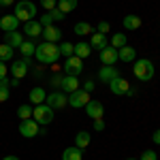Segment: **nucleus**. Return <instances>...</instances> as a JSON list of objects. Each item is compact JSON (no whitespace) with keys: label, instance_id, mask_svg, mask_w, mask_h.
Wrapping results in <instances>:
<instances>
[{"label":"nucleus","instance_id":"obj_1","mask_svg":"<svg viewBox=\"0 0 160 160\" xmlns=\"http://www.w3.org/2000/svg\"><path fill=\"white\" fill-rule=\"evenodd\" d=\"M34 58H37L41 64H53V62L60 58V49H58V43H47V41H43L41 45H37Z\"/></svg>","mask_w":160,"mask_h":160},{"label":"nucleus","instance_id":"obj_2","mask_svg":"<svg viewBox=\"0 0 160 160\" xmlns=\"http://www.w3.org/2000/svg\"><path fill=\"white\" fill-rule=\"evenodd\" d=\"M132 73H135V77H137V79H141V81H149V79H154V62L148 60V58L135 60Z\"/></svg>","mask_w":160,"mask_h":160},{"label":"nucleus","instance_id":"obj_3","mask_svg":"<svg viewBox=\"0 0 160 160\" xmlns=\"http://www.w3.org/2000/svg\"><path fill=\"white\" fill-rule=\"evenodd\" d=\"M19 22H30V19H34V15H37V7H34V2H30V0H22V2H17V7H15V13H13Z\"/></svg>","mask_w":160,"mask_h":160},{"label":"nucleus","instance_id":"obj_4","mask_svg":"<svg viewBox=\"0 0 160 160\" xmlns=\"http://www.w3.org/2000/svg\"><path fill=\"white\" fill-rule=\"evenodd\" d=\"M32 120L38 124V126H47V124L53 122V109H51L49 105H37L34 109H32Z\"/></svg>","mask_w":160,"mask_h":160},{"label":"nucleus","instance_id":"obj_5","mask_svg":"<svg viewBox=\"0 0 160 160\" xmlns=\"http://www.w3.org/2000/svg\"><path fill=\"white\" fill-rule=\"evenodd\" d=\"M45 105H49L51 109H64L66 105H68V94H64V92H51V94H47V98H45Z\"/></svg>","mask_w":160,"mask_h":160},{"label":"nucleus","instance_id":"obj_6","mask_svg":"<svg viewBox=\"0 0 160 160\" xmlns=\"http://www.w3.org/2000/svg\"><path fill=\"white\" fill-rule=\"evenodd\" d=\"M28 66H30V58H22V60L13 62L11 66H9V73L13 75V79H24L26 75H28Z\"/></svg>","mask_w":160,"mask_h":160},{"label":"nucleus","instance_id":"obj_7","mask_svg":"<svg viewBox=\"0 0 160 160\" xmlns=\"http://www.w3.org/2000/svg\"><path fill=\"white\" fill-rule=\"evenodd\" d=\"M88 100H90V94H88L86 90H81V88L68 94V105H71L73 109H81V107H86Z\"/></svg>","mask_w":160,"mask_h":160},{"label":"nucleus","instance_id":"obj_8","mask_svg":"<svg viewBox=\"0 0 160 160\" xmlns=\"http://www.w3.org/2000/svg\"><path fill=\"white\" fill-rule=\"evenodd\" d=\"M83 71V60L81 58H77V56H71V58H66L64 62V75H73V77H79Z\"/></svg>","mask_w":160,"mask_h":160},{"label":"nucleus","instance_id":"obj_9","mask_svg":"<svg viewBox=\"0 0 160 160\" xmlns=\"http://www.w3.org/2000/svg\"><path fill=\"white\" fill-rule=\"evenodd\" d=\"M19 135L26 137V139H32V137L41 135V128H38V124L30 118V120H22L19 124Z\"/></svg>","mask_w":160,"mask_h":160},{"label":"nucleus","instance_id":"obj_10","mask_svg":"<svg viewBox=\"0 0 160 160\" xmlns=\"http://www.w3.org/2000/svg\"><path fill=\"white\" fill-rule=\"evenodd\" d=\"M43 34V26L38 19H30V22H26L24 24V37H28L30 41H34Z\"/></svg>","mask_w":160,"mask_h":160},{"label":"nucleus","instance_id":"obj_11","mask_svg":"<svg viewBox=\"0 0 160 160\" xmlns=\"http://www.w3.org/2000/svg\"><path fill=\"white\" fill-rule=\"evenodd\" d=\"M86 113L88 118H92V120H98V118H102L105 115V107H102V102L96 98H90L86 105Z\"/></svg>","mask_w":160,"mask_h":160},{"label":"nucleus","instance_id":"obj_12","mask_svg":"<svg viewBox=\"0 0 160 160\" xmlns=\"http://www.w3.org/2000/svg\"><path fill=\"white\" fill-rule=\"evenodd\" d=\"M109 88H111V94H115V96H124V94H128V90H130L128 81H126L124 77H115L109 83Z\"/></svg>","mask_w":160,"mask_h":160},{"label":"nucleus","instance_id":"obj_13","mask_svg":"<svg viewBox=\"0 0 160 160\" xmlns=\"http://www.w3.org/2000/svg\"><path fill=\"white\" fill-rule=\"evenodd\" d=\"M115 77H120L118 68H115L113 64H102V68L98 71V79L100 81H102V83H111Z\"/></svg>","mask_w":160,"mask_h":160},{"label":"nucleus","instance_id":"obj_14","mask_svg":"<svg viewBox=\"0 0 160 160\" xmlns=\"http://www.w3.org/2000/svg\"><path fill=\"white\" fill-rule=\"evenodd\" d=\"M60 88H62L64 94H71V92H75V90H79V79L73 77V75H62Z\"/></svg>","mask_w":160,"mask_h":160},{"label":"nucleus","instance_id":"obj_15","mask_svg":"<svg viewBox=\"0 0 160 160\" xmlns=\"http://www.w3.org/2000/svg\"><path fill=\"white\" fill-rule=\"evenodd\" d=\"M41 37L45 38L47 43H60V38H62V30H58L56 26H45L43 28V34Z\"/></svg>","mask_w":160,"mask_h":160},{"label":"nucleus","instance_id":"obj_16","mask_svg":"<svg viewBox=\"0 0 160 160\" xmlns=\"http://www.w3.org/2000/svg\"><path fill=\"white\" fill-rule=\"evenodd\" d=\"M2 43L11 45L13 49H15V47L19 49V45L24 43V34H22L19 30H13V32H4V41H2Z\"/></svg>","mask_w":160,"mask_h":160},{"label":"nucleus","instance_id":"obj_17","mask_svg":"<svg viewBox=\"0 0 160 160\" xmlns=\"http://www.w3.org/2000/svg\"><path fill=\"white\" fill-rule=\"evenodd\" d=\"M90 47H92V49H98V51H102L105 47H109L107 34H100V32H92V38H90Z\"/></svg>","mask_w":160,"mask_h":160},{"label":"nucleus","instance_id":"obj_18","mask_svg":"<svg viewBox=\"0 0 160 160\" xmlns=\"http://www.w3.org/2000/svg\"><path fill=\"white\" fill-rule=\"evenodd\" d=\"M118 62V49L115 47H105L100 51V64H115Z\"/></svg>","mask_w":160,"mask_h":160},{"label":"nucleus","instance_id":"obj_19","mask_svg":"<svg viewBox=\"0 0 160 160\" xmlns=\"http://www.w3.org/2000/svg\"><path fill=\"white\" fill-rule=\"evenodd\" d=\"M17 26H19V19H17L15 15H4V17H0V28H2L4 32L17 30Z\"/></svg>","mask_w":160,"mask_h":160},{"label":"nucleus","instance_id":"obj_20","mask_svg":"<svg viewBox=\"0 0 160 160\" xmlns=\"http://www.w3.org/2000/svg\"><path fill=\"white\" fill-rule=\"evenodd\" d=\"M118 60H122V62H135L137 60L135 47H128V45L120 47V49H118Z\"/></svg>","mask_w":160,"mask_h":160},{"label":"nucleus","instance_id":"obj_21","mask_svg":"<svg viewBox=\"0 0 160 160\" xmlns=\"http://www.w3.org/2000/svg\"><path fill=\"white\" fill-rule=\"evenodd\" d=\"M45 98H47V92H45L43 88H32V90H30V102H32L34 107H37V105H43Z\"/></svg>","mask_w":160,"mask_h":160},{"label":"nucleus","instance_id":"obj_22","mask_svg":"<svg viewBox=\"0 0 160 160\" xmlns=\"http://www.w3.org/2000/svg\"><path fill=\"white\" fill-rule=\"evenodd\" d=\"M62 160H83V149H79L77 145L66 148L62 152Z\"/></svg>","mask_w":160,"mask_h":160},{"label":"nucleus","instance_id":"obj_23","mask_svg":"<svg viewBox=\"0 0 160 160\" xmlns=\"http://www.w3.org/2000/svg\"><path fill=\"white\" fill-rule=\"evenodd\" d=\"M122 24H124L126 30H139L143 22H141V17H139V15H126V17L122 19Z\"/></svg>","mask_w":160,"mask_h":160},{"label":"nucleus","instance_id":"obj_24","mask_svg":"<svg viewBox=\"0 0 160 160\" xmlns=\"http://www.w3.org/2000/svg\"><path fill=\"white\" fill-rule=\"evenodd\" d=\"M90 53H92V47H90V43L81 41V43H77V45H75V56H77V58L86 60V58L90 56Z\"/></svg>","mask_w":160,"mask_h":160},{"label":"nucleus","instance_id":"obj_25","mask_svg":"<svg viewBox=\"0 0 160 160\" xmlns=\"http://www.w3.org/2000/svg\"><path fill=\"white\" fill-rule=\"evenodd\" d=\"M90 141H92V137H90V132H86V130H81V132L75 135V145L79 149H86L88 145H90Z\"/></svg>","mask_w":160,"mask_h":160},{"label":"nucleus","instance_id":"obj_26","mask_svg":"<svg viewBox=\"0 0 160 160\" xmlns=\"http://www.w3.org/2000/svg\"><path fill=\"white\" fill-rule=\"evenodd\" d=\"M19 51H22V56L24 58H30V56H34V51H37V45H34V41H26L24 38V43L19 45Z\"/></svg>","mask_w":160,"mask_h":160},{"label":"nucleus","instance_id":"obj_27","mask_svg":"<svg viewBox=\"0 0 160 160\" xmlns=\"http://www.w3.org/2000/svg\"><path fill=\"white\" fill-rule=\"evenodd\" d=\"M15 56V49L7 43H0V62H11Z\"/></svg>","mask_w":160,"mask_h":160},{"label":"nucleus","instance_id":"obj_28","mask_svg":"<svg viewBox=\"0 0 160 160\" xmlns=\"http://www.w3.org/2000/svg\"><path fill=\"white\" fill-rule=\"evenodd\" d=\"M77 4H79V0H58V9H60L64 15L71 13V11H75Z\"/></svg>","mask_w":160,"mask_h":160},{"label":"nucleus","instance_id":"obj_29","mask_svg":"<svg viewBox=\"0 0 160 160\" xmlns=\"http://www.w3.org/2000/svg\"><path fill=\"white\" fill-rule=\"evenodd\" d=\"M73 30H75V34H79V37H86V34H92V30H94V28L88 24V22H77Z\"/></svg>","mask_w":160,"mask_h":160},{"label":"nucleus","instance_id":"obj_30","mask_svg":"<svg viewBox=\"0 0 160 160\" xmlns=\"http://www.w3.org/2000/svg\"><path fill=\"white\" fill-rule=\"evenodd\" d=\"M58 49H60V56H64V58H71V56H75V45L73 43H60L58 45Z\"/></svg>","mask_w":160,"mask_h":160},{"label":"nucleus","instance_id":"obj_31","mask_svg":"<svg viewBox=\"0 0 160 160\" xmlns=\"http://www.w3.org/2000/svg\"><path fill=\"white\" fill-rule=\"evenodd\" d=\"M111 47H115V49H120V47H124L126 45V34H122V32H118V34H113L111 37Z\"/></svg>","mask_w":160,"mask_h":160},{"label":"nucleus","instance_id":"obj_32","mask_svg":"<svg viewBox=\"0 0 160 160\" xmlns=\"http://www.w3.org/2000/svg\"><path fill=\"white\" fill-rule=\"evenodd\" d=\"M9 100V79H0V102Z\"/></svg>","mask_w":160,"mask_h":160},{"label":"nucleus","instance_id":"obj_33","mask_svg":"<svg viewBox=\"0 0 160 160\" xmlns=\"http://www.w3.org/2000/svg\"><path fill=\"white\" fill-rule=\"evenodd\" d=\"M17 115H19V120H30L32 118V107L30 105H22L17 109Z\"/></svg>","mask_w":160,"mask_h":160},{"label":"nucleus","instance_id":"obj_34","mask_svg":"<svg viewBox=\"0 0 160 160\" xmlns=\"http://www.w3.org/2000/svg\"><path fill=\"white\" fill-rule=\"evenodd\" d=\"M41 7H43L45 11H53V9L58 7V0H41Z\"/></svg>","mask_w":160,"mask_h":160},{"label":"nucleus","instance_id":"obj_35","mask_svg":"<svg viewBox=\"0 0 160 160\" xmlns=\"http://www.w3.org/2000/svg\"><path fill=\"white\" fill-rule=\"evenodd\" d=\"M49 13H51V17H53V24H56V22H62V19L66 17V15H64V13H62L60 9H58V7H56L53 11H49Z\"/></svg>","mask_w":160,"mask_h":160},{"label":"nucleus","instance_id":"obj_36","mask_svg":"<svg viewBox=\"0 0 160 160\" xmlns=\"http://www.w3.org/2000/svg\"><path fill=\"white\" fill-rule=\"evenodd\" d=\"M141 160H158V156H156L154 149H145V152L141 154Z\"/></svg>","mask_w":160,"mask_h":160},{"label":"nucleus","instance_id":"obj_37","mask_svg":"<svg viewBox=\"0 0 160 160\" xmlns=\"http://www.w3.org/2000/svg\"><path fill=\"white\" fill-rule=\"evenodd\" d=\"M96 30H98L100 34H107V30H109V22H98Z\"/></svg>","mask_w":160,"mask_h":160},{"label":"nucleus","instance_id":"obj_38","mask_svg":"<svg viewBox=\"0 0 160 160\" xmlns=\"http://www.w3.org/2000/svg\"><path fill=\"white\" fill-rule=\"evenodd\" d=\"M7 75H9V66L4 62H0V79H7Z\"/></svg>","mask_w":160,"mask_h":160},{"label":"nucleus","instance_id":"obj_39","mask_svg":"<svg viewBox=\"0 0 160 160\" xmlns=\"http://www.w3.org/2000/svg\"><path fill=\"white\" fill-rule=\"evenodd\" d=\"M94 130H105V120L102 118H98V120H94Z\"/></svg>","mask_w":160,"mask_h":160},{"label":"nucleus","instance_id":"obj_40","mask_svg":"<svg viewBox=\"0 0 160 160\" xmlns=\"http://www.w3.org/2000/svg\"><path fill=\"white\" fill-rule=\"evenodd\" d=\"M60 83H62V75H51V86L60 88Z\"/></svg>","mask_w":160,"mask_h":160},{"label":"nucleus","instance_id":"obj_41","mask_svg":"<svg viewBox=\"0 0 160 160\" xmlns=\"http://www.w3.org/2000/svg\"><path fill=\"white\" fill-rule=\"evenodd\" d=\"M94 88H96V83H94V81H90V79H88V81H86V86H83V90H86L88 94H90V92H94Z\"/></svg>","mask_w":160,"mask_h":160},{"label":"nucleus","instance_id":"obj_42","mask_svg":"<svg viewBox=\"0 0 160 160\" xmlns=\"http://www.w3.org/2000/svg\"><path fill=\"white\" fill-rule=\"evenodd\" d=\"M152 139H154V143H156V145H160V128L154 132V135H152Z\"/></svg>","mask_w":160,"mask_h":160},{"label":"nucleus","instance_id":"obj_43","mask_svg":"<svg viewBox=\"0 0 160 160\" xmlns=\"http://www.w3.org/2000/svg\"><path fill=\"white\" fill-rule=\"evenodd\" d=\"M13 2H15V0H0V7H4V9H7V7H11Z\"/></svg>","mask_w":160,"mask_h":160},{"label":"nucleus","instance_id":"obj_44","mask_svg":"<svg viewBox=\"0 0 160 160\" xmlns=\"http://www.w3.org/2000/svg\"><path fill=\"white\" fill-rule=\"evenodd\" d=\"M2 160H19V158H17V156H13V154H11V156H4Z\"/></svg>","mask_w":160,"mask_h":160},{"label":"nucleus","instance_id":"obj_45","mask_svg":"<svg viewBox=\"0 0 160 160\" xmlns=\"http://www.w3.org/2000/svg\"><path fill=\"white\" fill-rule=\"evenodd\" d=\"M126 160H135V158H126Z\"/></svg>","mask_w":160,"mask_h":160},{"label":"nucleus","instance_id":"obj_46","mask_svg":"<svg viewBox=\"0 0 160 160\" xmlns=\"http://www.w3.org/2000/svg\"><path fill=\"white\" fill-rule=\"evenodd\" d=\"M17 2H22V0H17Z\"/></svg>","mask_w":160,"mask_h":160}]
</instances>
